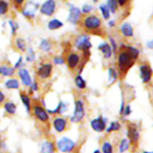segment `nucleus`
<instances>
[{"label":"nucleus","instance_id":"f257e3e1","mask_svg":"<svg viewBox=\"0 0 153 153\" xmlns=\"http://www.w3.org/2000/svg\"><path fill=\"white\" fill-rule=\"evenodd\" d=\"M118 50L117 67L120 75L123 76L138 58L139 51L134 46L126 45H122Z\"/></svg>","mask_w":153,"mask_h":153},{"label":"nucleus","instance_id":"f03ea898","mask_svg":"<svg viewBox=\"0 0 153 153\" xmlns=\"http://www.w3.org/2000/svg\"><path fill=\"white\" fill-rule=\"evenodd\" d=\"M79 25L85 32L103 36L102 20L97 13L82 14Z\"/></svg>","mask_w":153,"mask_h":153},{"label":"nucleus","instance_id":"7ed1b4c3","mask_svg":"<svg viewBox=\"0 0 153 153\" xmlns=\"http://www.w3.org/2000/svg\"><path fill=\"white\" fill-rule=\"evenodd\" d=\"M31 114L34 118L42 124H47L49 121V114L40 102H33L31 105Z\"/></svg>","mask_w":153,"mask_h":153},{"label":"nucleus","instance_id":"20e7f679","mask_svg":"<svg viewBox=\"0 0 153 153\" xmlns=\"http://www.w3.org/2000/svg\"><path fill=\"white\" fill-rule=\"evenodd\" d=\"M74 46L78 50L82 52H90V49L92 47V43L91 42V37L87 34H80L78 35L74 40Z\"/></svg>","mask_w":153,"mask_h":153},{"label":"nucleus","instance_id":"39448f33","mask_svg":"<svg viewBox=\"0 0 153 153\" xmlns=\"http://www.w3.org/2000/svg\"><path fill=\"white\" fill-rule=\"evenodd\" d=\"M85 116V109L84 102L81 100L75 101L74 111L73 116L70 117V121L74 123H79L83 120Z\"/></svg>","mask_w":153,"mask_h":153},{"label":"nucleus","instance_id":"423d86ee","mask_svg":"<svg viewBox=\"0 0 153 153\" xmlns=\"http://www.w3.org/2000/svg\"><path fill=\"white\" fill-rule=\"evenodd\" d=\"M56 148L63 153H70L76 148V143L67 137L60 139L56 143Z\"/></svg>","mask_w":153,"mask_h":153},{"label":"nucleus","instance_id":"0eeeda50","mask_svg":"<svg viewBox=\"0 0 153 153\" xmlns=\"http://www.w3.org/2000/svg\"><path fill=\"white\" fill-rule=\"evenodd\" d=\"M53 70V66L50 63H44L41 64L37 69L36 75L39 79L45 80L51 77Z\"/></svg>","mask_w":153,"mask_h":153},{"label":"nucleus","instance_id":"6e6552de","mask_svg":"<svg viewBox=\"0 0 153 153\" xmlns=\"http://www.w3.org/2000/svg\"><path fill=\"white\" fill-rule=\"evenodd\" d=\"M81 61H82V58L80 57V55L77 52H70L65 58V62L67 63V67L72 71H74L79 68Z\"/></svg>","mask_w":153,"mask_h":153},{"label":"nucleus","instance_id":"1a4fd4ad","mask_svg":"<svg viewBox=\"0 0 153 153\" xmlns=\"http://www.w3.org/2000/svg\"><path fill=\"white\" fill-rule=\"evenodd\" d=\"M39 4L35 3L34 1H28L24 4L22 8L21 9V12L25 17L28 19H34L35 16L36 10L38 9Z\"/></svg>","mask_w":153,"mask_h":153},{"label":"nucleus","instance_id":"9d476101","mask_svg":"<svg viewBox=\"0 0 153 153\" xmlns=\"http://www.w3.org/2000/svg\"><path fill=\"white\" fill-rule=\"evenodd\" d=\"M56 10V2L55 0H46L40 7V13L43 15L51 16Z\"/></svg>","mask_w":153,"mask_h":153},{"label":"nucleus","instance_id":"9b49d317","mask_svg":"<svg viewBox=\"0 0 153 153\" xmlns=\"http://www.w3.org/2000/svg\"><path fill=\"white\" fill-rule=\"evenodd\" d=\"M82 16V10L79 7H75L73 5H70V9H69L68 17H67L68 22H70L73 25H79Z\"/></svg>","mask_w":153,"mask_h":153},{"label":"nucleus","instance_id":"f8f14e48","mask_svg":"<svg viewBox=\"0 0 153 153\" xmlns=\"http://www.w3.org/2000/svg\"><path fill=\"white\" fill-rule=\"evenodd\" d=\"M107 120L102 116H99L98 117L93 119L91 122V126L96 132H102L106 129Z\"/></svg>","mask_w":153,"mask_h":153},{"label":"nucleus","instance_id":"ddd939ff","mask_svg":"<svg viewBox=\"0 0 153 153\" xmlns=\"http://www.w3.org/2000/svg\"><path fill=\"white\" fill-rule=\"evenodd\" d=\"M127 136H128V140H129L130 145L136 146L140 137V134H139L137 127L134 124H128Z\"/></svg>","mask_w":153,"mask_h":153},{"label":"nucleus","instance_id":"4468645a","mask_svg":"<svg viewBox=\"0 0 153 153\" xmlns=\"http://www.w3.org/2000/svg\"><path fill=\"white\" fill-rule=\"evenodd\" d=\"M52 126L58 133H62L66 131L68 126V121L62 117H56L52 121Z\"/></svg>","mask_w":153,"mask_h":153},{"label":"nucleus","instance_id":"2eb2a0df","mask_svg":"<svg viewBox=\"0 0 153 153\" xmlns=\"http://www.w3.org/2000/svg\"><path fill=\"white\" fill-rule=\"evenodd\" d=\"M140 76L143 83L150 82L152 76V70L147 64H143L140 67Z\"/></svg>","mask_w":153,"mask_h":153},{"label":"nucleus","instance_id":"dca6fc26","mask_svg":"<svg viewBox=\"0 0 153 153\" xmlns=\"http://www.w3.org/2000/svg\"><path fill=\"white\" fill-rule=\"evenodd\" d=\"M18 76L20 79L21 82L25 87H30L32 84V79H31V75L28 70L25 68H20L18 70Z\"/></svg>","mask_w":153,"mask_h":153},{"label":"nucleus","instance_id":"f3484780","mask_svg":"<svg viewBox=\"0 0 153 153\" xmlns=\"http://www.w3.org/2000/svg\"><path fill=\"white\" fill-rule=\"evenodd\" d=\"M98 49L101 51L105 59H109V58H111L112 55H113V51H112L111 46V45L108 43H100L98 46Z\"/></svg>","mask_w":153,"mask_h":153},{"label":"nucleus","instance_id":"a211bd4d","mask_svg":"<svg viewBox=\"0 0 153 153\" xmlns=\"http://www.w3.org/2000/svg\"><path fill=\"white\" fill-rule=\"evenodd\" d=\"M20 100L22 104L25 106V109H26V112L28 114H31V105H32V102H31V98H30L29 95L25 92L20 93Z\"/></svg>","mask_w":153,"mask_h":153},{"label":"nucleus","instance_id":"6ab92c4d","mask_svg":"<svg viewBox=\"0 0 153 153\" xmlns=\"http://www.w3.org/2000/svg\"><path fill=\"white\" fill-rule=\"evenodd\" d=\"M120 32L125 37H131L134 35V29L128 22H124L120 26Z\"/></svg>","mask_w":153,"mask_h":153},{"label":"nucleus","instance_id":"aec40b11","mask_svg":"<svg viewBox=\"0 0 153 153\" xmlns=\"http://www.w3.org/2000/svg\"><path fill=\"white\" fill-rule=\"evenodd\" d=\"M56 150V145L53 141L46 140L42 144L40 152L41 153H55Z\"/></svg>","mask_w":153,"mask_h":153},{"label":"nucleus","instance_id":"412c9836","mask_svg":"<svg viewBox=\"0 0 153 153\" xmlns=\"http://www.w3.org/2000/svg\"><path fill=\"white\" fill-rule=\"evenodd\" d=\"M15 74V69L13 67L3 64L0 65V76L4 77H12Z\"/></svg>","mask_w":153,"mask_h":153},{"label":"nucleus","instance_id":"4be33fe9","mask_svg":"<svg viewBox=\"0 0 153 153\" xmlns=\"http://www.w3.org/2000/svg\"><path fill=\"white\" fill-rule=\"evenodd\" d=\"M4 109L6 114L8 115H14L16 112V105L13 102H5L4 104Z\"/></svg>","mask_w":153,"mask_h":153},{"label":"nucleus","instance_id":"5701e85b","mask_svg":"<svg viewBox=\"0 0 153 153\" xmlns=\"http://www.w3.org/2000/svg\"><path fill=\"white\" fill-rule=\"evenodd\" d=\"M6 88L9 90H17L19 88V82L18 79L14 78H10L4 83Z\"/></svg>","mask_w":153,"mask_h":153},{"label":"nucleus","instance_id":"b1692460","mask_svg":"<svg viewBox=\"0 0 153 153\" xmlns=\"http://www.w3.org/2000/svg\"><path fill=\"white\" fill-rule=\"evenodd\" d=\"M15 46H16V49L21 52H25L27 49L25 40L19 37L15 39Z\"/></svg>","mask_w":153,"mask_h":153},{"label":"nucleus","instance_id":"393cba45","mask_svg":"<svg viewBox=\"0 0 153 153\" xmlns=\"http://www.w3.org/2000/svg\"><path fill=\"white\" fill-rule=\"evenodd\" d=\"M64 24L61 20L58 19H52L48 23V28L49 30H57L63 27Z\"/></svg>","mask_w":153,"mask_h":153},{"label":"nucleus","instance_id":"a878e982","mask_svg":"<svg viewBox=\"0 0 153 153\" xmlns=\"http://www.w3.org/2000/svg\"><path fill=\"white\" fill-rule=\"evenodd\" d=\"M39 47L40 49H41L43 52H49L51 50H52V43L49 41V40H42L40 41V45H39Z\"/></svg>","mask_w":153,"mask_h":153},{"label":"nucleus","instance_id":"bb28decb","mask_svg":"<svg viewBox=\"0 0 153 153\" xmlns=\"http://www.w3.org/2000/svg\"><path fill=\"white\" fill-rule=\"evenodd\" d=\"M75 84L76 86L81 90H84L87 88L86 81L80 74H78L75 78Z\"/></svg>","mask_w":153,"mask_h":153},{"label":"nucleus","instance_id":"cd10ccee","mask_svg":"<svg viewBox=\"0 0 153 153\" xmlns=\"http://www.w3.org/2000/svg\"><path fill=\"white\" fill-rule=\"evenodd\" d=\"M130 143L127 138H123L121 140L119 145V151L120 153H124L129 149Z\"/></svg>","mask_w":153,"mask_h":153},{"label":"nucleus","instance_id":"c85d7f7f","mask_svg":"<svg viewBox=\"0 0 153 153\" xmlns=\"http://www.w3.org/2000/svg\"><path fill=\"white\" fill-rule=\"evenodd\" d=\"M100 10L102 13V16L105 19H108L111 16V11L106 4H102L100 5Z\"/></svg>","mask_w":153,"mask_h":153},{"label":"nucleus","instance_id":"c756f323","mask_svg":"<svg viewBox=\"0 0 153 153\" xmlns=\"http://www.w3.org/2000/svg\"><path fill=\"white\" fill-rule=\"evenodd\" d=\"M102 153H114V146L109 141L105 140L102 145Z\"/></svg>","mask_w":153,"mask_h":153},{"label":"nucleus","instance_id":"7c9ffc66","mask_svg":"<svg viewBox=\"0 0 153 153\" xmlns=\"http://www.w3.org/2000/svg\"><path fill=\"white\" fill-rule=\"evenodd\" d=\"M121 128V124L118 121H114L111 123L110 126L106 128V132L111 133L113 131H117Z\"/></svg>","mask_w":153,"mask_h":153},{"label":"nucleus","instance_id":"2f4dec72","mask_svg":"<svg viewBox=\"0 0 153 153\" xmlns=\"http://www.w3.org/2000/svg\"><path fill=\"white\" fill-rule=\"evenodd\" d=\"M118 73L116 70L114 68H110L108 70V82L110 85H113L117 81L118 77Z\"/></svg>","mask_w":153,"mask_h":153},{"label":"nucleus","instance_id":"473e14b6","mask_svg":"<svg viewBox=\"0 0 153 153\" xmlns=\"http://www.w3.org/2000/svg\"><path fill=\"white\" fill-rule=\"evenodd\" d=\"M107 6L108 7L109 10L112 13H115L119 9L118 7L117 2V0H108L107 1Z\"/></svg>","mask_w":153,"mask_h":153},{"label":"nucleus","instance_id":"72a5a7b5","mask_svg":"<svg viewBox=\"0 0 153 153\" xmlns=\"http://www.w3.org/2000/svg\"><path fill=\"white\" fill-rule=\"evenodd\" d=\"M9 9V4L4 0H0V16L7 13Z\"/></svg>","mask_w":153,"mask_h":153},{"label":"nucleus","instance_id":"f704fd0d","mask_svg":"<svg viewBox=\"0 0 153 153\" xmlns=\"http://www.w3.org/2000/svg\"><path fill=\"white\" fill-rule=\"evenodd\" d=\"M11 1L16 10H21V9L22 8L24 4H25L26 0H11Z\"/></svg>","mask_w":153,"mask_h":153},{"label":"nucleus","instance_id":"c9c22d12","mask_svg":"<svg viewBox=\"0 0 153 153\" xmlns=\"http://www.w3.org/2000/svg\"><path fill=\"white\" fill-rule=\"evenodd\" d=\"M118 7L121 8H127L130 6L131 0H117Z\"/></svg>","mask_w":153,"mask_h":153},{"label":"nucleus","instance_id":"e433bc0d","mask_svg":"<svg viewBox=\"0 0 153 153\" xmlns=\"http://www.w3.org/2000/svg\"><path fill=\"white\" fill-rule=\"evenodd\" d=\"M35 58V53L33 51L32 49L29 48L27 50V55H26V61L28 62H32Z\"/></svg>","mask_w":153,"mask_h":153},{"label":"nucleus","instance_id":"4c0bfd02","mask_svg":"<svg viewBox=\"0 0 153 153\" xmlns=\"http://www.w3.org/2000/svg\"><path fill=\"white\" fill-rule=\"evenodd\" d=\"M81 10H82V13L83 14H89L93 10V6L89 4H85L82 6V8Z\"/></svg>","mask_w":153,"mask_h":153},{"label":"nucleus","instance_id":"58836bf2","mask_svg":"<svg viewBox=\"0 0 153 153\" xmlns=\"http://www.w3.org/2000/svg\"><path fill=\"white\" fill-rule=\"evenodd\" d=\"M9 25H10V30H11V33L13 35H15L16 33V31L18 29V25L16 22L13 20H9L8 22Z\"/></svg>","mask_w":153,"mask_h":153},{"label":"nucleus","instance_id":"ea45409f","mask_svg":"<svg viewBox=\"0 0 153 153\" xmlns=\"http://www.w3.org/2000/svg\"><path fill=\"white\" fill-rule=\"evenodd\" d=\"M109 40H110V43H111V49L112 51H113V53H116L117 51L118 50V48H117V42L115 41L113 37H109Z\"/></svg>","mask_w":153,"mask_h":153},{"label":"nucleus","instance_id":"a19ab883","mask_svg":"<svg viewBox=\"0 0 153 153\" xmlns=\"http://www.w3.org/2000/svg\"><path fill=\"white\" fill-rule=\"evenodd\" d=\"M53 62L56 65H62L65 63V58L61 56H56L53 58Z\"/></svg>","mask_w":153,"mask_h":153},{"label":"nucleus","instance_id":"79ce46f5","mask_svg":"<svg viewBox=\"0 0 153 153\" xmlns=\"http://www.w3.org/2000/svg\"><path fill=\"white\" fill-rule=\"evenodd\" d=\"M29 88H30V90H29L30 92H29V93H31V94H32V93L36 92V91H38V89H39L38 83H37V82H32V84H31V86H30Z\"/></svg>","mask_w":153,"mask_h":153},{"label":"nucleus","instance_id":"37998d69","mask_svg":"<svg viewBox=\"0 0 153 153\" xmlns=\"http://www.w3.org/2000/svg\"><path fill=\"white\" fill-rule=\"evenodd\" d=\"M22 64H23V58H22V57H19V59L17 60V61L16 62V64H15L13 67H14L15 70L16 69H20L22 68Z\"/></svg>","mask_w":153,"mask_h":153},{"label":"nucleus","instance_id":"c03bdc74","mask_svg":"<svg viewBox=\"0 0 153 153\" xmlns=\"http://www.w3.org/2000/svg\"><path fill=\"white\" fill-rule=\"evenodd\" d=\"M131 106L128 105H126L124 108L123 112V116H128V115L131 114Z\"/></svg>","mask_w":153,"mask_h":153},{"label":"nucleus","instance_id":"a18cd8bd","mask_svg":"<svg viewBox=\"0 0 153 153\" xmlns=\"http://www.w3.org/2000/svg\"><path fill=\"white\" fill-rule=\"evenodd\" d=\"M5 100V95L1 91H0V105L3 103Z\"/></svg>","mask_w":153,"mask_h":153},{"label":"nucleus","instance_id":"49530a36","mask_svg":"<svg viewBox=\"0 0 153 153\" xmlns=\"http://www.w3.org/2000/svg\"><path fill=\"white\" fill-rule=\"evenodd\" d=\"M108 25L110 27H114L116 25V22L114 20H111L108 22Z\"/></svg>","mask_w":153,"mask_h":153},{"label":"nucleus","instance_id":"de8ad7c7","mask_svg":"<svg viewBox=\"0 0 153 153\" xmlns=\"http://www.w3.org/2000/svg\"><path fill=\"white\" fill-rule=\"evenodd\" d=\"M147 46L149 48V49H153V40L148 42Z\"/></svg>","mask_w":153,"mask_h":153},{"label":"nucleus","instance_id":"09e8293b","mask_svg":"<svg viewBox=\"0 0 153 153\" xmlns=\"http://www.w3.org/2000/svg\"><path fill=\"white\" fill-rule=\"evenodd\" d=\"M93 153H102V152L100 149H96V150L94 151V152Z\"/></svg>","mask_w":153,"mask_h":153},{"label":"nucleus","instance_id":"8fccbe9b","mask_svg":"<svg viewBox=\"0 0 153 153\" xmlns=\"http://www.w3.org/2000/svg\"><path fill=\"white\" fill-rule=\"evenodd\" d=\"M92 1H94V3H97V2H98V1H99V0H92Z\"/></svg>","mask_w":153,"mask_h":153},{"label":"nucleus","instance_id":"3c124183","mask_svg":"<svg viewBox=\"0 0 153 153\" xmlns=\"http://www.w3.org/2000/svg\"><path fill=\"white\" fill-rule=\"evenodd\" d=\"M143 153H151V152H143Z\"/></svg>","mask_w":153,"mask_h":153},{"label":"nucleus","instance_id":"603ef678","mask_svg":"<svg viewBox=\"0 0 153 153\" xmlns=\"http://www.w3.org/2000/svg\"><path fill=\"white\" fill-rule=\"evenodd\" d=\"M0 153H1V150H0Z\"/></svg>","mask_w":153,"mask_h":153},{"label":"nucleus","instance_id":"864d4df0","mask_svg":"<svg viewBox=\"0 0 153 153\" xmlns=\"http://www.w3.org/2000/svg\"><path fill=\"white\" fill-rule=\"evenodd\" d=\"M152 153H153V152H152Z\"/></svg>","mask_w":153,"mask_h":153}]
</instances>
